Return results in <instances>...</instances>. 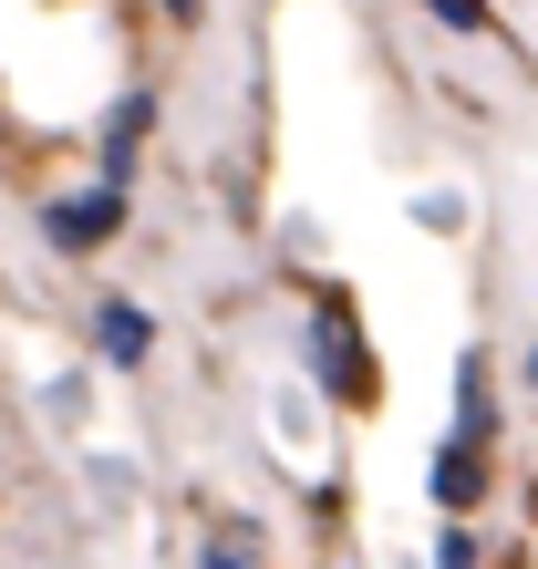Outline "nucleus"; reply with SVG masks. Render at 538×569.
<instances>
[{
  "label": "nucleus",
  "mask_w": 538,
  "mask_h": 569,
  "mask_svg": "<svg viewBox=\"0 0 538 569\" xmlns=\"http://www.w3.org/2000/svg\"><path fill=\"white\" fill-rule=\"evenodd\" d=\"M156 11H166V21H197V11H208V0H156Z\"/></svg>",
  "instance_id": "6e6552de"
},
{
  "label": "nucleus",
  "mask_w": 538,
  "mask_h": 569,
  "mask_svg": "<svg viewBox=\"0 0 538 569\" xmlns=\"http://www.w3.org/2000/svg\"><path fill=\"white\" fill-rule=\"evenodd\" d=\"M477 497H487V446L456 435V446L435 456V508H477Z\"/></svg>",
  "instance_id": "7ed1b4c3"
},
{
  "label": "nucleus",
  "mask_w": 538,
  "mask_h": 569,
  "mask_svg": "<svg viewBox=\"0 0 538 569\" xmlns=\"http://www.w3.org/2000/svg\"><path fill=\"white\" fill-rule=\"evenodd\" d=\"M93 342H104V362H146L156 352V321L134 311V300H104V311H93Z\"/></svg>",
  "instance_id": "20e7f679"
},
{
  "label": "nucleus",
  "mask_w": 538,
  "mask_h": 569,
  "mask_svg": "<svg viewBox=\"0 0 538 569\" xmlns=\"http://www.w3.org/2000/svg\"><path fill=\"white\" fill-rule=\"evenodd\" d=\"M146 124H156V104H146V93H124L114 124H104V187H124V177H134V146H146Z\"/></svg>",
  "instance_id": "39448f33"
},
{
  "label": "nucleus",
  "mask_w": 538,
  "mask_h": 569,
  "mask_svg": "<svg viewBox=\"0 0 538 569\" xmlns=\"http://www.w3.org/2000/svg\"><path fill=\"white\" fill-rule=\"evenodd\" d=\"M208 569H239V559H228V549H218V559H208Z\"/></svg>",
  "instance_id": "1a4fd4ad"
},
{
  "label": "nucleus",
  "mask_w": 538,
  "mask_h": 569,
  "mask_svg": "<svg viewBox=\"0 0 538 569\" xmlns=\"http://www.w3.org/2000/svg\"><path fill=\"white\" fill-rule=\"evenodd\" d=\"M456 435H477V446L497 435V393H487V362H477V352L456 362Z\"/></svg>",
  "instance_id": "423d86ee"
},
{
  "label": "nucleus",
  "mask_w": 538,
  "mask_h": 569,
  "mask_svg": "<svg viewBox=\"0 0 538 569\" xmlns=\"http://www.w3.org/2000/svg\"><path fill=\"white\" fill-rule=\"evenodd\" d=\"M311 362H321V383L342 393V405H362V393H373V362H362V342H352V321H342V311H321Z\"/></svg>",
  "instance_id": "f03ea898"
},
{
  "label": "nucleus",
  "mask_w": 538,
  "mask_h": 569,
  "mask_svg": "<svg viewBox=\"0 0 538 569\" xmlns=\"http://www.w3.org/2000/svg\"><path fill=\"white\" fill-rule=\"evenodd\" d=\"M114 228H124V187H104V177H93L83 197H62V208H52V239H62V249H104Z\"/></svg>",
  "instance_id": "f257e3e1"
},
{
  "label": "nucleus",
  "mask_w": 538,
  "mask_h": 569,
  "mask_svg": "<svg viewBox=\"0 0 538 569\" xmlns=\"http://www.w3.org/2000/svg\"><path fill=\"white\" fill-rule=\"evenodd\" d=\"M435 21L446 31H487V0H435Z\"/></svg>",
  "instance_id": "0eeeda50"
}]
</instances>
